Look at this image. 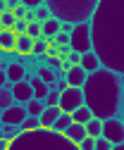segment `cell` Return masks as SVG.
<instances>
[{
  "label": "cell",
  "instance_id": "obj_1",
  "mask_svg": "<svg viewBox=\"0 0 124 150\" xmlns=\"http://www.w3.org/2000/svg\"><path fill=\"white\" fill-rule=\"evenodd\" d=\"M91 26V48L103 69L124 79V0H98Z\"/></svg>",
  "mask_w": 124,
  "mask_h": 150
},
{
  "label": "cell",
  "instance_id": "obj_2",
  "mask_svg": "<svg viewBox=\"0 0 124 150\" xmlns=\"http://www.w3.org/2000/svg\"><path fill=\"white\" fill-rule=\"evenodd\" d=\"M122 76L110 69H96L86 74V81L81 86L84 93V107L91 110L96 119H110L119 115V100H122Z\"/></svg>",
  "mask_w": 124,
  "mask_h": 150
},
{
  "label": "cell",
  "instance_id": "obj_3",
  "mask_svg": "<svg viewBox=\"0 0 124 150\" xmlns=\"http://www.w3.org/2000/svg\"><path fill=\"white\" fill-rule=\"evenodd\" d=\"M7 150H79L72 141H67L62 134H55L50 129L22 131L17 138L10 141Z\"/></svg>",
  "mask_w": 124,
  "mask_h": 150
},
{
  "label": "cell",
  "instance_id": "obj_4",
  "mask_svg": "<svg viewBox=\"0 0 124 150\" xmlns=\"http://www.w3.org/2000/svg\"><path fill=\"white\" fill-rule=\"evenodd\" d=\"M50 17L57 19L60 24H84L93 17L98 0H43Z\"/></svg>",
  "mask_w": 124,
  "mask_h": 150
},
{
  "label": "cell",
  "instance_id": "obj_5",
  "mask_svg": "<svg viewBox=\"0 0 124 150\" xmlns=\"http://www.w3.org/2000/svg\"><path fill=\"white\" fill-rule=\"evenodd\" d=\"M69 50H74L79 55L93 50L91 48V26H88V22L84 24H77L72 29V33H69Z\"/></svg>",
  "mask_w": 124,
  "mask_h": 150
},
{
  "label": "cell",
  "instance_id": "obj_6",
  "mask_svg": "<svg viewBox=\"0 0 124 150\" xmlns=\"http://www.w3.org/2000/svg\"><path fill=\"white\" fill-rule=\"evenodd\" d=\"M100 136L105 141H110L112 145H119L124 143V124L119 117H110V119H103V131Z\"/></svg>",
  "mask_w": 124,
  "mask_h": 150
},
{
  "label": "cell",
  "instance_id": "obj_7",
  "mask_svg": "<svg viewBox=\"0 0 124 150\" xmlns=\"http://www.w3.org/2000/svg\"><path fill=\"white\" fill-rule=\"evenodd\" d=\"M84 105V93H81V88H72L69 86L67 91H62L60 93V110L62 112H67V115H72V112L77 110V107H81Z\"/></svg>",
  "mask_w": 124,
  "mask_h": 150
},
{
  "label": "cell",
  "instance_id": "obj_8",
  "mask_svg": "<svg viewBox=\"0 0 124 150\" xmlns=\"http://www.w3.org/2000/svg\"><path fill=\"white\" fill-rule=\"evenodd\" d=\"M26 117H29V115H26V107L19 105V103H14V105H10L7 110L0 112V122H3V124H12V126H19Z\"/></svg>",
  "mask_w": 124,
  "mask_h": 150
},
{
  "label": "cell",
  "instance_id": "obj_9",
  "mask_svg": "<svg viewBox=\"0 0 124 150\" xmlns=\"http://www.w3.org/2000/svg\"><path fill=\"white\" fill-rule=\"evenodd\" d=\"M10 91H12L14 103H19V105H26V103L33 98V91H31V83H29V81H17V83H10Z\"/></svg>",
  "mask_w": 124,
  "mask_h": 150
},
{
  "label": "cell",
  "instance_id": "obj_10",
  "mask_svg": "<svg viewBox=\"0 0 124 150\" xmlns=\"http://www.w3.org/2000/svg\"><path fill=\"white\" fill-rule=\"evenodd\" d=\"M26 67L22 62H10L5 67V76H7V83H17V81H26Z\"/></svg>",
  "mask_w": 124,
  "mask_h": 150
},
{
  "label": "cell",
  "instance_id": "obj_11",
  "mask_svg": "<svg viewBox=\"0 0 124 150\" xmlns=\"http://www.w3.org/2000/svg\"><path fill=\"white\" fill-rule=\"evenodd\" d=\"M64 79H67V83L72 86V88H81L84 81H86V71H84L79 64H72V67L64 71Z\"/></svg>",
  "mask_w": 124,
  "mask_h": 150
},
{
  "label": "cell",
  "instance_id": "obj_12",
  "mask_svg": "<svg viewBox=\"0 0 124 150\" xmlns=\"http://www.w3.org/2000/svg\"><path fill=\"white\" fill-rule=\"evenodd\" d=\"M62 136H64L67 141H72L74 145H79V143L86 138V129H84V124H74V122H72V124L64 129V134H62Z\"/></svg>",
  "mask_w": 124,
  "mask_h": 150
},
{
  "label": "cell",
  "instance_id": "obj_13",
  "mask_svg": "<svg viewBox=\"0 0 124 150\" xmlns=\"http://www.w3.org/2000/svg\"><path fill=\"white\" fill-rule=\"evenodd\" d=\"M26 81L31 83V91H33V98H36V100H43V98L48 96L50 86H48L45 81H41L38 76H29V74H26Z\"/></svg>",
  "mask_w": 124,
  "mask_h": 150
},
{
  "label": "cell",
  "instance_id": "obj_14",
  "mask_svg": "<svg viewBox=\"0 0 124 150\" xmlns=\"http://www.w3.org/2000/svg\"><path fill=\"white\" fill-rule=\"evenodd\" d=\"M60 115H62L60 107H45V110L41 112V117H38L41 129H52V124H55V119H57Z\"/></svg>",
  "mask_w": 124,
  "mask_h": 150
},
{
  "label": "cell",
  "instance_id": "obj_15",
  "mask_svg": "<svg viewBox=\"0 0 124 150\" xmlns=\"http://www.w3.org/2000/svg\"><path fill=\"white\" fill-rule=\"evenodd\" d=\"M79 67H81L86 74H91V71L100 69V60L96 57V52H93V50H88V52H84V55H81V62H79Z\"/></svg>",
  "mask_w": 124,
  "mask_h": 150
},
{
  "label": "cell",
  "instance_id": "obj_16",
  "mask_svg": "<svg viewBox=\"0 0 124 150\" xmlns=\"http://www.w3.org/2000/svg\"><path fill=\"white\" fill-rule=\"evenodd\" d=\"M14 45H17V33L12 29H3L0 31V50L14 52Z\"/></svg>",
  "mask_w": 124,
  "mask_h": 150
},
{
  "label": "cell",
  "instance_id": "obj_17",
  "mask_svg": "<svg viewBox=\"0 0 124 150\" xmlns=\"http://www.w3.org/2000/svg\"><path fill=\"white\" fill-rule=\"evenodd\" d=\"M31 48H33V41L29 38L26 33H19L17 36V45H14V50H17V55H31Z\"/></svg>",
  "mask_w": 124,
  "mask_h": 150
},
{
  "label": "cell",
  "instance_id": "obj_18",
  "mask_svg": "<svg viewBox=\"0 0 124 150\" xmlns=\"http://www.w3.org/2000/svg\"><path fill=\"white\" fill-rule=\"evenodd\" d=\"M36 76H38L41 81H45V83L50 86V83H55V81H57V76H64V74H57V71H52L50 67H45V64H41V67L36 69Z\"/></svg>",
  "mask_w": 124,
  "mask_h": 150
},
{
  "label": "cell",
  "instance_id": "obj_19",
  "mask_svg": "<svg viewBox=\"0 0 124 150\" xmlns=\"http://www.w3.org/2000/svg\"><path fill=\"white\" fill-rule=\"evenodd\" d=\"M60 26H62V24H60L57 19H52V17H50L48 22H43V24H41L43 38H48V41H50V38H55V33H60Z\"/></svg>",
  "mask_w": 124,
  "mask_h": 150
},
{
  "label": "cell",
  "instance_id": "obj_20",
  "mask_svg": "<svg viewBox=\"0 0 124 150\" xmlns=\"http://www.w3.org/2000/svg\"><path fill=\"white\" fill-rule=\"evenodd\" d=\"M84 129H86V136H91V138H98L100 136V131H103V119H96V117H91L86 124H84Z\"/></svg>",
  "mask_w": 124,
  "mask_h": 150
},
{
  "label": "cell",
  "instance_id": "obj_21",
  "mask_svg": "<svg viewBox=\"0 0 124 150\" xmlns=\"http://www.w3.org/2000/svg\"><path fill=\"white\" fill-rule=\"evenodd\" d=\"M24 107H26V115H29V117H41V112L45 110V103H43V100H36V98H31Z\"/></svg>",
  "mask_w": 124,
  "mask_h": 150
},
{
  "label": "cell",
  "instance_id": "obj_22",
  "mask_svg": "<svg viewBox=\"0 0 124 150\" xmlns=\"http://www.w3.org/2000/svg\"><path fill=\"white\" fill-rule=\"evenodd\" d=\"M72 124V115H67V112H62V115L55 119V124H52L50 131H55V134H64V129Z\"/></svg>",
  "mask_w": 124,
  "mask_h": 150
},
{
  "label": "cell",
  "instance_id": "obj_23",
  "mask_svg": "<svg viewBox=\"0 0 124 150\" xmlns=\"http://www.w3.org/2000/svg\"><path fill=\"white\" fill-rule=\"evenodd\" d=\"M91 117H93V115H91V110L84 107V105H81V107H77V110L72 112V122H74V124H86Z\"/></svg>",
  "mask_w": 124,
  "mask_h": 150
},
{
  "label": "cell",
  "instance_id": "obj_24",
  "mask_svg": "<svg viewBox=\"0 0 124 150\" xmlns=\"http://www.w3.org/2000/svg\"><path fill=\"white\" fill-rule=\"evenodd\" d=\"M10 105H14V98H12V91H10V83L0 88V112L7 110Z\"/></svg>",
  "mask_w": 124,
  "mask_h": 150
},
{
  "label": "cell",
  "instance_id": "obj_25",
  "mask_svg": "<svg viewBox=\"0 0 124 150\" xmlns=\"http://www.w3.org/2000/svg\"><path fill=\"white\" fill-rule=\"evenodd\" d=\"M26 36H29L31 41H38V38H43L41 24H38V22H29V26H26Z\"/></svg>",
  "mask_w": 124,
  "mask_h": 150
},
{
  "label": "cell",
  "instance_id": "obj_26",
  "mask_svg": "<svg viewBox=\"0 0 124 150\" xmlns=\"http://www.w3.org/2000/svg\"><path fill=\"white\" fill-rule=\"evenodd\" d=\"M45 52H48V38H38V41H33L31 55H38V57H43Z\"/></svg>",
  "mask_w": 124,
  "mask_h": 150
},
{
  "label": "cell",
  "instance_id": "obj_27",
  "mask_svg": "<svg viewBox=\"0 0 124 150\" xmlns=\"http://www.w3.org/2000/svg\"><path fill=\"white\" fill-rule=\"evenodd\" d=\"M36 129H41L38 117H26V119L19 124V131H36Z\"/></svg>",
  "mask_w": 124,
  "mask_h": 150
},
{
  "label": "cell",
  "instance_id": "obj_28",
  "mask_svg": "<svg viewBox=\"0 0 124 150\" xmlns=\"http://www.w3.org/2000/svg\"><path fill=\"white\" fill-rule=\"evenodd\" d=\"M43 103H45V107H57V105H60V91L50 88V91H48V96L43 98Z\"/></svg>",
  "mask_w": 124,
  "mask_h": 150
},
{
  "label": "cell",
  "instance_id": "obj_29",
  "mask_svg": "<svg viewBox=\"0 0 124 150\" xmlns=\"http://www.w3.org/2000/svg\"><path fill=\"white\" fill-rule=\"evenodd\" d=\"M33 17H36V22H38V24H43V22H48V19H50V12H48V7H45V5H38L36 10H33Z\"/></svg>",
  "mask_w": 124,
  "mask_h": 150
},
{
  "label": "cell",
  "instance_id": "obj_30",
  "mask_svg": "<svg viewBox=\"0 0 124 150\" xmlns=\"http://www.w3.org/2000/svg\"><path fill=\"white\" fill-rule=\"evenodd\" d=\"M14 22H17V19H14V14H12L10 10L0 14V26H3V29H12V26H14Z\"/></svg>",
  "mask_w": 124,
  "mask_h": 150
},
{
  "label": "cell",
  "instance_id": "obj_31",
  "mask_svg": "<svg viewBox=\"0 0 124 150\" xmlns=\"http://www.w3.org/2000/svg\"><path fill=\"white\" fill-rule=\"evenodd\" d=\"M112 148H115V145H112L110 141H105L103 136H98V138L93 141V150H112Z\"/></svg>",
  "mask_w": 124,
  "mask_h": 150
},
{
  "label": "cell",
  "instance_id": "obj_32",
  "mask_svg": "<svg viewBox=\"0 0 124 150\" xmlns=\"http://www.w3.org/2000/svg\"><path fill=\"white\" fill-rule=\"evenodd\" d=\"M45 67H50L52 71H57V69H62V60L57 57V55H50V57L45 60Z\"/></svg>",
  "mask_w": 124,
  "mask_h": 150
},
{
  "label": "cell",
  "instance_id": "obj_33",
  "mask_svg": "<svg viewBox=\"0 0 124 150\" xmlns=\"http://www.w3.org/2000/svg\"><path fill=\"white\" fill-rule=\"evenodd\" d=\"M26 26H29V22H26V19H17V22H14V26H12V31L19 36V33H26Z\"/></svg>",
  "mask_w": 124,
  "mask_h": 150
},
{
  "label": "cell",
  "instance_id": "obj_34",
  "mask_svg": "<svg viewBox=\"0 0 124 150\" xmlns=\"http://www.w3.org/2000/svg\"><path fill=\"white\" fill-rule=\"evenodd\" d=\"M19 5H24L26 10H36L38 5H43V0H19Z\"/></svg>",
  "mask_w": 124,
  "mask_h": 150
},
{
  "label": "cell",
  "instance_id": "obj_35",
  "mask_svg": "<svg viewBox=\"0 0 124 150\" xmlns=\"http://www.w3.org/2000/svg\"><path fill=\"white\" fill-rule=\"evenodd\" d=\"M93 141H96V138L86 136V138H84V141H81V143H79L77 148H79V150H93Z\"/></svg>",
  "mask_w": 124,
  "mask_h": 150
},
{
  "label": "cell",
  "instance_id": "obj_36",
  "mask_svg": "<svg viewBox=\"0 0 124 150\" xmlns=\"http://www.w3.org/2000/svg\"><path fill=\"white\" fill-rule=\"evenodd\" d=\"M12 14H14V19H24V17H26V7L24 5H17L12 10Z\"/></svg>",
  "mask_w": 124,
  "mask_h": 150
},
{
  "label": "cell",
  "instance_id": "obj_37",
  "mask_svg": "<svg viewBox=\"0 0 124 150\" xmlns=\"http://www.w3.org/2000/svg\"><path fill=\"white\" fill-rule=\"evenodd\" d=\"M67 62H69V64H79V62H81V55L72 50V52H69V55H67Z\"/></svg>",
  "mask_w": 124,
  "mask_h": 150
},
{
  "label": "cell",
  "instance_id": "obj_38",
  "mask_svg": "<svg viewBox=\"0 0 124 150\" xmlns=\"http://www.w3.org/2000/svg\"><path fill=\"white\" fill-rule=\"evenodd\" d=\"M119 119H122V124H124V81H122V100H119V115H117Z\"/></svg>",
  "mask_w": 124,
  "mask_h": 150
},
{
  "label": "cell",
  "instance_id": "obj_39",
  "mask_svg": "<svg viewBox=\"0 0 124 150\" xmlns=\"http://www.w3.org/2000/svg\"><path fill=\"white\" fill-rule=\"evenodd\" d=\"M7 86V76H5V69H0V88Z\"/></svg>",
  "mask_w": 124,
  "mask_h": 150
},
{
  "label": "cell",
  "instance_id": "obj_40",
  "mask_svg": "<svg viewBox=\"0 0 124 150\" xmlns=\"http://www.w3.org/2000/svg\"><path fill=\"white\" fill-rule=\"evenodd\" d=\"M5 3H7V10L12 12V10L17 7V5H19V0H5Z\"/></svg>",
  "mask_w": 124,
  "mask_h": 150
},
{
  "label": "cell",
  "instance_id": "obj_41",
  "mask_svg": "<svg viewBox=\"0 0 124 150\" xmlns=\"http://www.w3.org/2000/svg\"><path fill=\"white\" fill-rule=\"evenodd\" d=\"M7 145H10V141H5V138H0V150H7Z\"/></svg>",
  "mask_w": 124,
  "mask_h": 150
},
{
  "label": "cell",
  "instance_id": "obj_42",
  "mask_svg": "<svg viewBox=\"0 0 124 150\" xmlns=\"http://www.w3.org/2000/svg\"><path fill=\"white\" fill-rule=\"evenodd\" d=\"M112 150H124V143H119V145H115Z\"/></svg>",
  "mask_w": 124,
  "mask_h": 150
},
{
  "label": "cell",
  "instance_id": "obj_43",
  "mask_svg": "<svg viewBox=\"0 0 124 150\" xmlns=\"http://www.w3.org/2000/svg\"><path fill=\"white\" fill-rule=\"evenodd\" d=\"M0 64H3V57H0Z\"/></svg>",
  "mask_w": 124,
  "mask_h": 150
},
{
  "label": "cell",
  "instance_id": "obj_44",
  "mask_svg": "<svg viewBox=\"0 0 124 150\" xmlns=\"http://www.w3.org/2000/svg\"><path fill=\"white\" fill-rule=\"evenodd\" d=\"M0 129H3V122H0Z\"/></svg>",
  "mask_w": 124,
  "mask_h": 150
},
{
  "label": "cell",
  "instance_id": "obj_45",
  "mask_svg": "<svg viewBox=\"0 0 124 150\" xmlns=\"http://www.w3.org/2000/svg\"><path fill=\"white\" fill-rule=\"evenodd\" d=\"M0 31H3V26H0Z\"/></svg>",
  "mask_w": 124,
  "mask_h": 150
}]
</instances>
